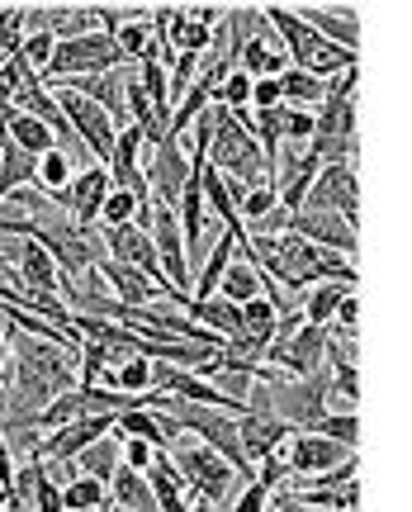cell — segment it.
<instances>
[{
  "instance_id": "obj_1",
  "label": "cell",
  "mask_w": 412,
  "mask_h": 512,
  "mask_svg": "<svg viewBox=\"0 0 412 512\" xmlns=\"http://www.w3.org/2000/svg\"><path fill=\"white\" fill-rule=\"evenodd\" d=\"M261 19L280 34V43H285V53H289V67L323 76V81H337L341 72L356 67L360 53H346V48H337L332 38H323L294 5H261Z\"/></svg>"
},
{
  "instance_id": "obj_2",
  "label": "cell",
  "mask_w": 412,
  "mask_h": 512,
  "mask_svg": "<svg viewBox=\"0 0 412 512\" xmlns=\"http://www.w3.org/2000/svg\"><path fill=\"white\" fill-rule=\"evenodd\" d=\"M209 114H214V143H209V166L214 171H223L228 181H242L247 190H256V185H270L275 181V166H270V157L261 152V143H256V133H251L237 114H228L223 105H209Z\"/></svg>"
},
{
  "instance_id": "obj_3",
  "label": "cell",
  "mask_w": 412,
  "mask_h": 512,
  "mask_svg": "<svg viewBox=\"0 0 412 512\" xmlns=\"http://www.w3.org/2000/svg\"><path fill=\"white\" fill-rule=\"evenodd\" d=\"M166 456H171V465H176L180 484H185V489H190L195 498H204L209 508H233V498H237V484H242V475H237L233 465L218 456L214 446H204L199 437L180 432L176 446H171Z\"/></svg>"
},
{
  "instance_id": "obj_4",
  "label": "cell",
  "mask_w": 412,
  "mask_h": 512,
  "mask_svg": "<svg viewBox=\"0 0 412 512\" xmlns=\"http://www.w3.org/2000/svg\"><path fill=\"white\" fill-rule=\"evenodd\" d=\"M356 76L360 67L341 72L337 81H327V100L318 110V128H313V143L308 152H318V162H356Z\"/></svg>"
},
{
  "instance_id": "obj_5",
  "label": "cell",
  "mask_w": 412,
  "mask_h": 512,
  "mask_svg": "<svg viewBox=\"0 0 412 512\" xmlns=\"http://www.w3.org/2000/svg\"><path fill=\"white\" fill-rule=\"evenodd\" d=\"M327 347H332V332L313 328V323H299V332L270 342L266 366L285 370L289 380H308V375H323L327 370Z\"/></svg>"
},
{
  "instance_id": "obj_6",
  "label": "cell",
  "mask_w": 412,
  "mask_h": 512,
  "mask_svg": "<svg viewBox=\"0 0 412 512\" xmlns=\"http://www.w3.org/2000/svg\"><path fill=\"white\" fill-rule=\"evenodd\" d=\"M57 105H62V114L72 119V128L81 133V143L90 147V157L100 166H109V157H114V143H119V124H114V114L105 110V105H95V100H86V95H76L72 86H57Z\"/></svg>"
},
{
  "instance_id": "obj_7",
  "label": "cell",
  "mask_w": 412,
  "mask_h": 512,
  "mask_svg": "<svg viewBox=\"0 0 412 512\" xmlns=\"http://www.w3.org/2000/svg\"><path fill=\"white\" fill-rule=\"evenodd\" d=\"M304 209H327V214H341L360 233V176L356 162H327L318 171V181L308 190Z\"/></svg>"
},
{
  "instance_id": "obj_8",
  "label": "cell",
  "mask_w": 412,
  "mask_h": 512,
  "mask_svg": "<svg viewBox=\"0 0 412 512\" xmlns=\"http://www.w3.org/2000/svg\"><path fill=\"white\" fill-rule=\"evenodd\" d=\"M152 242H157V256H162L166 280L190 299V290H195V266H190V252H185V228H180L176 209L162 204V200H152Z\"/></svg>"
},
{
  "instance_id": "obj_9",
  "label": "cell",
  "mask_w": 412,
  "mask_h": 512,
  "mask_svg": "<svg viewBox=\"0 0 412 512\" xmlns=\"http://www.w3.org/2000/svg\"><path fill=\"white\" fill-rule=\"evenodd\" d=\"M0 256L15 261V275H19V290L29 294H43V299H62V266L53 261V252L34 238H15L0 247Z\"/></svg>"
},
{
  "instance_id": "obj_10",
  "label": "cell",
  "mask_w": 412,
  "mask_h": 512,
  "mask_svg": "<svg viewBox=\"0 0 412 512\" xmlns=\"http://www.w3.org/2000/svg\"><path fill=\"white\" fill-rule=\"evenodd\" d=\"M356 456L351 446H341L332 437H318V432H299V437L285 446V475L289 479H308V475H327V470H337L346 460Z\"/></svg>"
},
{
  "instance_id": "obj_11",
  "label": "cell",
  "mask_w": 412,
  "mask_h": 512,
  "mask_svg": "<svg viewBox=\"0 0 412 512\" xmlns=\"http://www.w3.org/2000/svg\"><path fill=\"white\" fill-rule=\"evenodd\" d=\"M237 422H242V451H247V460L256 465V470L270 465V460H280V451L299 437L285 418H275V413H266V408H247Z\"/></svg>"
},
{
  "instance_id": "obj_12",
  "label": "cell",
  "mask_w": 412,
  "mask_h": 512,
  "mask_svg": "<svg viewBox=\"0 0 412 512\" xmlns=\"http://www.w3.org/2000/svg\"><path fill=\"white\" fill-rule=\"evenodd\" d=\"M285 233H294V238L313 242V247H327V252H341V256H351V261H356L360 233L341 219V214H327V209H299V214L289 219Z\"/></svg>"
},
{
  "instance_id": "obj_13",
  "label": "cell",
  "mask_w": 412,
  "mask_h": 512,
  "mask_svg": "<svg viewBox=\"0 0 412 512\" xmlns=\"http://www.w3.org/2000/svg\"><path fill=\"white\" fill-rule=\"evenodd\" d=\"M143 147H147V128L128 124L119 128V143H114V157H109V181L114 190H128V195H138V200H152V181H147L143 171Z\"/></svg>"
},
{
  "instance_id": "obj_14",
  "label": "cell",
  "mask_w": 412,
  "mask_h": 512,
  "mask_svg": "<svg viewBox=\"0 0 412 512\" xmlns=\"http://www.w3.org/2000/svg\"><path fill=\"white\" fill-rule=\"evenodd\" d=\"M100 280L109 285V294L124 304V309H152V299H171V294L152 280V275H143V271H133V266H124V261H114V256H105L100 266ZM176 304V299H171Z\"/></svg>"
},
{
  "instance_id": "obj_15",
  "label": "cell",
  "mask_w": 412,
  "mask_h": 512,
  "mask_svg": "<svg viewBox=\"0 0 412 512\" xmlns=\"http://www.w3.org/2000/svg\"><path fill=\"white\" fill-rule=\"evenodd\" d=\"M109 190H114L109 166H86V171H76V181H72V228L95 233V223H100V214H105Z\"/></svg>"
},
{
  "instance_id": "obj_16",
  "label": "cell",
  "mask_w": 412,
  "mask_h": 512,
  "mask_svg": "<svg viewBox=\"0 0 412 512\" xmlns=\"http://www.w3.org/2000/svg\"><path fill=\"white\" fill-rule=\"evenodd\" d=\"M299 15H304L323 38H332L337 48L360 53V19L351 5H299Z\"/></svg>"
},
{
  "instance_id": "obj_17",
  "label": "cell",
  "mask_w": 412,
  "mask_h": 512,
  "mask_svg": "<svg viewBox=\"0 0 412 512\" xmlns=\"http://www.w3.org/2000/svg\"><path fill=\"white\" fill-rule=\"evenodd\" d=\"M185 318H195L199 328L218 332L223 342H233L237 332L247 328V323H242V304L223 299V294H214V299H190V304H185Z\"/></svg>"
},
{
  "instance_id": "obj_18",
  "label": "cell",
  "mask_w": 412,
  "mask_h": 512,
  "mask_svg": "<svg viewBox=\"0 0 412 512\" xmlns=\"http://www.w3.org/2000/svg\"><path fill=\"white\" fill-rule=\"evenodd\" d=\"M233 261H237V238L223 228V233H218V242L209 247V256H204V266H199L190 299H214V294L223 290V275H228V266H233Z\"/></svg>"
},
{
  "instance_id": "obj_19",
  "label": "cell",
  "mask_w": 412,
  "mask_h": 512,
  "mask_svg": "<svg viewBox=\"0 0 412 512\" xmlns=\"http://www.w3.org/2000/svg\"><path fill=\"white\" fill-rule=\"evenodd\" d=\"M251 81H266V76H285L289 72V53L285 48H270L266 43V29L261 34H247L242 38V62H237Z\"/></svg>"
},
{
  "instance_id": "obj_20",
  "label": "cell",
  "mask_w": 412,
  "mask_h": 512,
  "mask_svg": "<svg viewBox=\"0 0 412 512\" xmlns=\"http://www.w3.org/2000/svg\"><path fill=\"white\" fill-rule=\"evenodd\" d=\"M76 470L81 475H90V479H114L119 470H124V437L119 432H109V437H100V441H90L86 451L76 456Z\"/></svg>"
},
{
  "instance_id": "obj_21",
  "label": "cell",
  "mask_w": 412,
  "mask_h": 512,
  "mask_svg": "<svg viewBox=\"0 0 412 512\" xmlns=\"http://www.w3.org/2000/svg\"><path fill=\"white\" fill-rule=\"evenodd\" d=\"M346 294H356L351 285H341V280H323V285H313V290L299 299V309H304V323H313V328H332V318H337L341 299Z\"/></svg>"
},
{
  "instance_id": "obj_22",
  "label": "cell",
  "mask_w": 412,
  "mask_h": 512,
  "mask_svg": "<svg viewBox=\"0 0 412 512\" xmlns=\"http://www.w3.org/2000/svg\"><path fill=\"white\" fill-rule=\"evenodd\" d=\"M109 498L119 503V508L128 512H162L157 508V494H152V484H147V475H138V470H119V475L109 479Z\"/></svg>"
},
{
  "instance_id": "obj_23",
  "label": "cell",
  "mask_w": 412,
  "mask_h": 512,
  "mask_svg": "<svg viewBox=\"0 0 412 512\" xmlns=\"http://www.w3.org/2000/svg\"><path fill=\"white\" fill-rule=\"evenodd\" d=\"M280 86H285V105H294V110H323L327 100V81L313 72H299V67H289L285 76H280Z\"/></svg>"
},
{
  "instance_id": "obj_24",
  "label": "cell",
  "mask_w": 412,
  "mask_h": 512,
  "mask_svg": "<svg viewBox=\"0 0 412 512\" xmlns=\"http://www.w3.org/2000/svg\"><path fill=\"white\" fill-rule=\"evenodd\" d=\"M10 143L24 147L29 157H48V152L57 147V138H53V128H48V124H38L34 114L15 110V114H10Z\"/></svg>"
},
{
  "instance_id": "obj_25",
  "label": "cell",
  "mask_w": 412,
  "mask_h": 512,
  "mask_svg": "<svg viewBox=\"0 0 412 512\" xmlns=\"http://www.w3.org/2000/svg\"><path fill=\"white\" fill-rule=\"evenodd\" d=\"M72 181H76V162L62 152V147H53L48 157H38V185L48 190V195H67L72 190Z\"/></svg>"
},
{
  "instance_id": "obj_26",
  "label": "cell",
  "mask_w": 412,
  "mask_h": 512,
  "mask_svg": "<svg viewBox=\"0 0 412 512\" xmlns=\"http://www.w3.org/2000/svg\"><path fill=\"white\" fill-rule=\"evenodd\" d=\"M105 389H124V394H147L152 389V361L147 356H133V361H124V366L105 370Z\"/></svg>"
},
{
  "instance_id": "obj_27",
  "label": "cell",
  "mask_w": 412,
  "mask_h": 512,
  "mask_svg": "<svg viewBox=\"0 0 412 512\" xmlns=\"http://www.w3.org/2000/svg\"><path fill=\"white\" fill-rule=\"evenodd\" d=\"M62 498H67V512H100L109 503V484H105V479L76 475L72 484L62 489Z\"/></svg>"
},
{
  "instance_id": "obj_28",
  "label": "cell",
  "mask_w": 412,
  "mask_h": 512,
  "mask_svg": "<svg viewBox=\"0 0 412 512\" xmlns=\"http://www.w3.org/2000/svg\"><path fill=\"white\" fill-rule=\"evenodd\" d=\"M53 53H57V38L48 34V29H38V34L24 38V48H19V57H24V67L43 81V72L53 67Z\"/></svg>"
},
{
  "instance_id": "obj_29",
  "label": "cell",
  "mask_w": 412,
  "mask_h": 512,
  "mask_svg": "<svg viewBox=\"0 0 412 512\" xmlns=\"http://www.w3.org/2000/svg\"><path fill=\"white\" fill-rule=\"evenodd\" d=\"M318 437H332V441H341V446H351V451H356V446H360V418H356V408L327 413L323 427H318Z\"/></svg>"
},
{
  "instance_id": "obj_30",
  "label": "cell",
  "mask_w": 412,
  "mask_h": 512,
  "mask_svg": "<svg viewBox=\"0 0 412 512\" xmlns=\"http://www.w3.org/2000/svg\"><path fill=\"white\" fill-rule=\"evenodd\" d=\"M138 209H143L138 195H128V190H109L105 214H100V228H124V223L138 219Z\"/></svg>"
},
{
  "instance_id": "obj_31",
  "label": "cell",
  "mask_w": 412,
  "mask_h": 512,
  "mask_svg": "<svg viewBox=\"0 0 412 512\" xmlns=\"http://www.w3.org/2000/svg\"><path fill=\"white\" fill-rule=\"evenodd\" d=\"M270 494H275V479L256 475L251 484H242V494L233 498V508L228 512H270Z\"/></svg>"
},
{
  "instance_id": "obj_32",
  "label": "cell",
  "mask_w": 412,
  "mask_h": 512,
  "mask_svg": "<svg viewBox=\"0 0 412 512\" xmlns=\"http://www.w3.org/2000/svg\"><path fill=\"white\" fill-rule=\"evenodd\" d=\"M337 328H327L332 337H341V342H356V332H360V299L356 294H346L341 299V309H337V318H332Z\"/></svg>"
},
{
  "instance_id": "obj_33",
  "label": "cell",
  "mask_w": 412,
  "mask_h": 512,
  "mask_svg": "<svg viewBox=\"0 0 412 512\" xmlns=\"http://www.w3.org/2000/svg\"><path fill=\"white\" fill-rule=\"evenodd\" d=\"M251 105H256V110H285V86H280V76H266V81H256V91H251Z\"/></svg>"
},
{
  "instance_id": "obj_34",
  "label": "cell",
  "mask_w": 412,
  "mask_h": 512,
  "mask_svg": "<svg viewBox=\"0 0 412 512\" xmlns=\"http://www.w3.org/2000/svg\"><path fill=\"white\" fill-rule=\"evenodd\" d=\"M157 446H147V441H124V465L128 470H138V475H147L152 465H157Z\"/></svg>"
},
{
  "instance_id": "obj_35",
  "label": "cell",
  "mask_w": 412,
  "mask_h": 512,
  "mask_svg": "<svg viewBox=\"0 0 412 512\" xmlns=\"http://www.w3.org/2000/svg\"><path fill=\"white\" fill-rule=\"evenodd\" d=\"M5 375H10V337L0 332V380H5Z\"/></svg>"
},
{
  "instance_id": "obj_36",
  "label": "cell",
  "mask_w": 412,
  "mask_h": 512,
  "mask_svg": "<svg viewBox=\"0 0 412 512\" xmlns=\"http://www.w3.org/2000/svg\"><path fill=\"white\" fill-rule=\"evenodd\" d=\"M100 512H128V508H119V503H114V498H109V503H105V508H100Z\"/></svg>"
},
{
  "instance_id": "obj_37",
  "label": "cell",
  "mask_w": 412,
  "mask_h": 512,
  "mask_svg": "<svg viewBox=\"0 0 412 512\" xmlns=\"http://www.w3.org/2000/svg\"><path fill=\"white\" fill-rule=\"evenodd\" d=\"M0 503H5V489H0Z\"/></svg>"
},
{
  "instance_id": "obj_38",
  "label": "cell",
  "mask_w": 412,
  "mask_h": 512,
  "mask_svg": "<svg viewBox=\"0 0 412 512\" xmlns=\"http://www.w3.org/2000/svg\"><path fill=\"white\" fill-rule=\"evenodd\" d=\"M0 512H10V508H5V503H0Z\"/></svg>"
}]
</instances>
